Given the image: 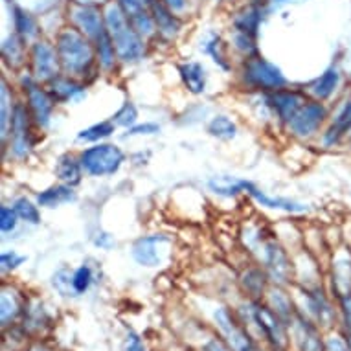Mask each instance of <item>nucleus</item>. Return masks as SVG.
<instances>
[{
	"mask_svg": "<svg viewBox=\"0 0 351 351\" xmlns=\"http://www.w3.org/2000/svg\"><path fill=\"white\" fill-rule=\"evenodd\" d=\"M105 24L109 29L110 39L114 45V50L121 61H136L144 56V43L140 39V34L134 29V26L129 23L125 13L121 8L110 6L105 15Z\"/></svg>",
	"mask_w": 351,
	"mask_h": 351,
	"instance_id": "1",
	"label": "nucleus"
},
{
	"mask_svg": "<svg viewBox=\"0 0 351 351\" xmlns=\"http://www.w3.org/2000/svg\"><path fill=\"white\" fill-rule=\"evenodd\" d=\"M58 56L70 74H85L93 64L94 53L88 40L77 29H64L58 37Z\"/></svg>",
	"mask_w": 351,
	"mask_h": 351,
	"instance_id": "2",
	"label": "nucleus"
},
{
	"mask_svg": "<svg viewBox=\"0 0 351 351\" xmlns=\"http://www.w3.org/2000/svg\"><path fill=\"white\" fill-rule=\"evenodd\" d=\"M121 162H123V153L120 147L112 144L94 145L90 149L83 151L81 155V166L93 177L114 175L120 169Z\"/></svg>",
	"mask_w": 351,
	"mask_h": 351,
	"instance_id": "3",
	"label": "nucleus"
},
{
	"mask_svg": "<svg viewBox=\"0 0 351 351\" xmlns=\"http://www.w3.org/2000/svg\"><path fill=\"white\" fill-rule=\"evenodd\" d=\"M245 77L252 85L263 86V88H282L287 83L282 70L263 58L248 59L245 64Z\"/></svg>",
	"mask_w": 351,
	"mask_h": 351,
	"instance_id": "4",
	"label": "nucleus"
},
{
	"mask_svg": "<svg viewBox=\"0 0 351 351\" xmlns=\"http://www.w3.org/2000/svg\"><path fill=\"white\" fill-rule=\"evenodd\" d=\"M326 116H328V110H326L322 104L307 101V104L302 105V109L294 114V118L289 123H291V129H293L294 134H298V136H311L313 133H317L318 127L322 125Z\"/></svg>",
	"mask_w": 351,
	"mask_h": 351,
	"instance_id": "5",
	"label": "nucleus"
},
{
	"mask_svg": "<svg viewBox=\"0 0 351 351\" xmlns=\"http://www.w3.org/2000/svg\"><path fill=\"white\" fill-rule=\"evenodd\" d=\"M215 322H217L221 333L225 335L226 342L230 344L232 350L258 351V348H256V344L252 342V339L248 337L247 331L237 326L236 320L230 317V313L226 311V309H217V311H215Z\"/></svg>",
	"mask_w": 351,
	"mask_h": 351,
	"instance_id": "6",
	"label": "nucleus"
},
{
	"mask_svg": "<svg viewBox=\"0 0 351 351\" xmlns=\"http://www.w3.org/2000/svg\"><path fill=\"white\" fill-rule=\"evenodd\" d=\"M118 6L140 35L153 34L155 21L151 15V0H118Z\"/></svg>",
	"mask_w": 351,
	"mask_h": 351,
	"instance_id": "7",
	"label": "nucleus"
},
{
	"mask_svg": "<svg viewBox=\"0 0 351 351\" xmlns=\"http://www.w3.org/2000/svg\"><path fill=\"white\" fill-rule=\"evenodd\" d=\"M169 243V237L164 234L140 237L133 247V258L144 267H158L162 263V247Z\"/></svg>",
	"mask_w": 351,
	"mask_h": 351,
	"instance_id": "8",
	"label": "nucleus"
},
{
	"mask_svg": "<svg viewBox=\"0 0 351 351\" xmlns=\"http://www.w3.org/2000/svg\"><path fill=\"white\" fill-rule=\"evenodd\" d=\"M250 317L256 324L261 333L265 335L267 339L271 340L272 346H276L278 350H283L285 348V331H283V326L280 322V318L274 315L272 311L261 307V305H252L250 309Z\"/></svg>",
	"mask_w": 351,
	"mask_h": 351,
	"instance_id": "9",
	"label": "nucleus"
},
{
	"mask_svg": "<svg viewBox=\"0 0 351 351\" xmlns=\"http://www.w3.org/2000/svg\"><path fill=\"white\" fill-rule=\"evenodd\" d=\"M74 21L75 24L80 26V29L86 37L98 40L104 34H107V24L101 19V13L96 6H90V4H77L74 8Z\"/></svg>",
	"mask_w": 351,
	"mask_h": 351,
	"instance_id": "10",
	"label": "nucleus"
},
{
	"mask_svg": "<svg viewBox=\"0 0 351 351\" xmlns=\"http://www.w3.org/2000/svg\"><path fill=\"white\" fill-rule=\"evenodd\" d=\"M32 59H34V72L35 77L40 81L53 80L58 74L59 56L56 53L48 43H35L32 50Z\"/></svg>",
	"mask_w": 351,
	"mask_h": 351,
	"instance_id": "11",
	"label": "nucleus"
},
{
	"mask_svg": "<svg viewBox=\"0 0 351 351\" xmlns=\"http://www.w3.org/2000/svg\"><path fill=\"white\" fill-rule=\"evenodd\" d=\"M24 85H26V90H28V101L35 120L40 127H47L50 123V116H52L53 99L29 80L24 81Z\"/></svg>",
	"mask_w": 351,
	"mask_h": 351,
	"instance_id": "12",
	"label": "nucleus"
},
{
	"mask_svg": "<svg viewBox=\"0 0 351 351\" xmlns=\"http://www.w3.org/2000/svg\"><path fill=\"white\" fill-rule=\"evenodd\" d=\"M12 147L17 156H26L29 151L28 120L23 105H15L12 114Z\"/></svg>",
	"mask_w": 351,
	"mask_h": 351,
	"instance_id": "13",
	"label": "nucleus"
},
{
	"mask_svg": "<svg viewBox=\"0 0 351 351\" xmlns=\"http://www.w3.org/2000/svg\"><path fill=\"white\" fill-rule=\"evenodd\" d=\"M151 15L155 21V26L158 28L164 37H175L180 29V21L171 13V10L162 4L158 0H151Z\"/></svg>",
	"mask_w": 351,
	"mask_h": 351,
	"instance_id": "14",
	"label": "nucleus"
},
{
	"mask_svg": "<svg viewBox=\"0 0 351 351\" xmlns=\"http://www.w3.org/2000/svg\"><path fill=\"white\" fill-rule=\"evenodd\" d=\"M245 191L250 193V195L256 199V201L261 204V206H267V208H272V210H283V212H289V213H300V212H305V206L304 204H300V202H294V201H289V199H282V197H271L263 193L261 190H258L252 182H245Z\"/></svg>",
	"mask_w": 351,
	"mask_h": 351,
	"instance_id": "15",
	"label": "nucleus"
},
{
	"mask_svg": "<svg viewBox=\"0 0 351 351\" xmlns=\"http://www.w3.org/2000/svg\"><path fill=\"white\" fill-rule=\"evenodd\" d=\"M351 131V101H346L342 105V109L339 110V114L335 116L333 123L328 129V133L324 134V142L326 145L339 144L344 134Z\"/></svg>",
	"mask_w": 351,
	"mask_h": 351,
	"instance_id": "16",
	"label": "nucleus"
},
{
	"mask_svg": "<svg viewBox=\"0 0 351 351\" xmlns=\"http://www.w3.org/2000/svg\"><path fill=\"white\" fill-rule=\"evenodd\" d=\"M271 105L276 109V112L280 114V118L285 121H291L294 118V114L302 109V98L298 94L294 93H274L269 98Z\"/></svg>",
	"mask_w": 351,
	"mask_h": 351,
	"instance_id": "17",
	"label": "nucleus"
},
{
	"mask_svg": "<svg viewBox=\"0 0 351 351\" xmlns=\"http://www.w3.org/2000/svg\"><path fill=\"white\" fill-rule=\"evenodd\" d=\"M180 77L184 81L186 88L193 94H202L204 93V86H206V74L202 69L201 63L190 61V63L180 64Z\"/></svg>",
	"mask_w": 351,
	"mask_h": 351,
	"instance_id": "18",
	"label": "nucleus"
},
{
	"mask_svg": "<svg viewBox=\"0 0 351 351\" xmlns=\"http://www.w3.org/2000/svg\"><path fill=\"white\" fill-rule=\"evenodd\" d=\"M265 259H267V267H269L272 278H274L276 282H285V278H287L289 274V261H287V256L283 254V250L278 247L276 243L267 245Z\"/></svg>",
	"mask_w": 351,
	"mask_h": 351,
	"instance_id": "19",
	"label": "nucleus"
},
{
	"mask_svg": "<svg viewBox=\"0 0 351 351\" xmlns=\"http://www.w3.org/2000/svg\"><path fill=\"white\" fill-rule=\"evenodd\" d=\"M50 94H52V99L69 101V99L80 98L83 94V86L77 85L75 81L69 80V77H56L50 83Z\"/></svg>",
	"mask_w": 351,
	"mask_h": 351,
	"instance_id": "20",
	"label": "nucleus"
},
{
	"mask_svg": "<svg viewBox=\"0 0 351 351\" xmlns=\"http://www.w3.org/2000/svg\"><path fill=\"white\" fill-rule=\"evenodd\" d=\"M81 164L75 160L74 156L70 155H63L59 158L58 167H56V173H58V177L63 180L64 184L69 186H75L81 182Z\"/></svg>",
	"mask_w": 351,
	"mask_h": 351,
	"instance_id": "21",
	"label": "nucleus"
},
{
	"mask_svg": "<svg viewBox=\"0 0 351 351\" xmlns=\"http://www.w3.org/2000/svg\"><path fill=\"white\" fill-rule=\"evenodd\" d=\"M40 206L47 208H56L59 204H64V202L75 201V193L72 191L69 184L66 186H56V188H50V190L43 191L39 197H37Z\"/></svg>",
	"mask_w": 351,
	"mask_h": 351,
	"instance_id": "22",
	"label": "nucleus"
},
{
	"mask_svg": "<svg viewBox=\"0 0 351 351\" xmlns=\"http://www.w3.org/2000/svg\"><path fill=\"white\" fill-rule=\"evenodd\" d=\"M245 182L247 180L236 179V177H213L208 180V188L217 195L234 197L245 191Z\"/></svg>",
	"mask_w": 351,
	"mask_h": 351,
	"instance_id": "23",
	"label": "nucleus"
},
{
	"mask_svg": "<svg viewBox=\"0 0 351 351\" xmlns=\"http://www.w3.org/2000/svg\"><path fill=\"white\" fill-rule=\"evenodd\" d=\"M333 285L339 296L351 294V259L342 258L335 263Z\"/></svg>",
	"mask_w": 351,
	"mask_h": 351,
	"instance_id": "24",
	"label": "nucleus"
},
{
	"mask_svg": "<svg viewBox=\"0 0 351 351\" xmlns=\"http://www.w3.org/2000/svg\"><path fill=\"white\" fill-rule=\"evenodd\" d=\"M340 83V74L337 69L326 70L313 85V94L317 96L318 99H328L331 94L337 90V86Z\"/></svg>",
	"mask_w": 351,
	"mask_h": 351,
	"instance_id": "25",
	"label": "nucleus"
},
{
	"mask_svg": "<svg viewBox=\"0 0 351 351\" xmlns=\"http://www.w3.org/2000/svg\"><path fill=\"white\" fill-rule=\"evenodd\" d=\"M296 337L304 351H322L317 331L311 328V324L305 322L304 318L296 320Z\"/></svg>",
	"mask_w": 351,
	"mask_h": 351,
	"instance_id": "26",
	"label": "nucleus"
},
{
	"mask_svg": "<svg viewBox=\"0 0 351 351\" xmlns=\"http://www.w3.org/2000/svg\"><path fill=\"white\" fill-rule=\"evenodd\" d=\"M259 23H261V12H259L258 8H247L236 19L237 34H245L254 37V35L258 34Z\"/></svg>",
	"mask_w": 351,
	"mask_h": 351,
	"instance_id": "27",
	"label": "nucleus"
},
{
	"mask_svg": "<svg viewBox=\"0 0 351 351\" xmlns=\"http://www.w3.org/2000/svg\"><path fill=\"white\" fill-rule=\"evenodd\" d=\"M208 133L219 140H232L236 136L237 127L230 118H226V116H215L208 123Z\"/></svg>",
	"mask_w": 351,
	"mask_h": 351,
	"instance_id": "28",
	"label": "nucleus"
},
{
	"mask_svg": "<svg viewBox=\"0 0 351 351\" xmlns=\"http://www.w3.org/2000/svg\"><path fill=\"white\" fill-rule=\"evenodd\" d=\"M13 21H15V29H17V34L21 35L23 40H29L37 34V26H35L34 19L23 10H19V8L13 10Z\"/></svg>",
	"mask_w": 351,
	"mask_h": 351,
	"instance_id": "29",
	"label": "nucleus"
},
{
	"mask_svg": "<svg viewBox=\"0 0 351 351\" xmlns=\"http://www.w3.org/2000/svg\"><path fill=\"white\" fill-rule=\"evenodd\" d=\"M309 307L315 313V317L318 318V322L324 324V326H329L331 318H333V311H331V307H329V304L322 296V293L309 294Z\"/></svg>",
	"mask_w": 351,
	"mask_h": 351,
	"instance_id": "30",
	"label": "nucleus"
},
{
	"mask_svg": "<svg viewBox=\"0 0 351 351\" xmlns=\"http://www.w3.org/2000/svg\"><path fill=\"white\" fill-rule=\"evenodd\" d=\"M112 133H114V125L109 123V121H101V123H96V125L88 127V129H83L77 134V138L85 140V142H98V140L110 136Z\"/></svg>",
	"mask_w": 351,
	"mask_h": 351,
	"instance_id": "31",
	"label": "nucleus"
},
{
	"mask_svg": "<svg viewBox=\"0 0 351 351\" xmlns=\"http://www.w3.org/2000/svg\"><path fill=\"white\" fill-rule=\"evenodd\" d=\"M0 307H2V326H8V322H12L13 318L19 315V309H21V304H19L17 296L13 293H2V298H0Z\"/></svg>",
	"mask_w": 351,
	"mask_h": 351,
	"instance_id": "32",
	"label": "nucleus"
},
{
	"mask_svg": "<svg viewBox=\"0 0 351 351\" xmlns=\"http://www.w3.org/2000/svg\"><path fill=\"white\" fill-rule=\"evenodd\" d=\"M13 210L17 212L19 217L24 219V221H28L32 225H39L40 223L39 210H37V206H34L28 199H19V201L15 202V208H13Z\"/></svg>",
	"mask_w": 351,
	"mask_h": 351,
	"instance_id": "33",
	"label": "nucleus"
},
{
	"mask_svg": "<svg viewBox=\"0 0 351 351\" xmlns=\"http://www.w3.org/2000/svg\"><path fill=\"white\" fill-rule=\"evenodd\" d=\"M136 118H138V110H136V107L133 104L127 101L114 114V123L121 127H133L136 123Z\"/></svg>",
	"mask_w": 351,
	"mask_h": 351,
	"instance_id": "34",
	"label": "nucleus"
},
{
	"mask_svg": "<svg viewBox=\"0 0 351 351\" xmlns=\"http://www.w3.org/2000/svg\"><path fill=\"white\" fill-rule=\"evenodd\" d=\"M72 282H74L75 294H83L85 291H88L90 283H93V271L86 265L80 267V269L72 274Z\"/></svg>",
	"mask_w": 351,
	"mask_h": 351,
	"instance_id": "35",
	"label": "nucleus"
},
{
	"mask_svg": "<svg viewBox=\"0 0 351 351\" xmlns=\"http://www.w3.org/2000/svg\"><path fill=\"white\" fill-rule=\"evenodd\" d=\"M21 40L17 39V35H13L10 39L4 40V45H2V52H4V58L8 61H13V63H21Z\"/></svg>",
	"mask_w": 351,
	"mask_h": 351,
	"instance_id": "36",
	"label": "nucleus"
},
{
	"mask_svg": "<svg viewBox=\"0 0 351 351\" xmlns=\"http://www.w3.org/2000/svg\"><path fill=\"white\" fill-rule=\"evenodd\" d=\"M53 287H58L59 293L64 294V296H69V294H75L72 276H70L66 271L58 272V274L53 276Z\"/></svg>",
	"mask_w": 351,
	"mask_h": 351,
	"instance_id": "37",
	"label": "nucleus"
},
{
	"mask_svg": "<svg viewBox=\"0 0 351 351\" xmlns=\"http://www.w3.org/2000/svg\"><path fill=\"white\" fill-rule=\"evenodd\" d=\"M204 50H206V52L212 56L215 63H219L221 66H223V69H226L225 56H223V52H221V50H223V43H221V39H219V37L212 35V37H210V43H206Z\"/></svg>",
	"mask_w": 351,
	"mask_h": 351,
	"instance_id": "38",
	"label": "nucleus"
},
{
	"mask_svg": "<svg viewBox=\"0 0 351 351\" xmlns=\"http://www.w3.org/2000/svg\"><path fill=\"white\" fill-rule=\"evenodd\" d=\"M0 228L2 232H12L15 226H17V212L12 210V208L2 206L0 208Z\"/></svg>",
	"mask_w": 351,
	"mask_h": 351,
	"instance_id": "39",
	"label": "nucleus"
},
{
	"mask_svg": "<svg viewBox=\"0 0 351 351\" xmlns=\"http://www.w3.org/2000/svg\"><path fill=\"white\" fill-rule=\"evenodd\" d=\"M26 258L24 256H19L15 252H4L2 258H0V263H2V269L4 271H12V269H17L19 265H23Z\"/></svg>",
	"mask_w": 351,
	"mask_h": 351,
	"instance_id": "40",
	"label": "nucleus"
},
{
	"mask_svg": "<svg viewBox=\"0 0 351 351\" xmlns=\"http://www.w3.org/2000/svg\"><path fill=\"white\" fill-rule=\"evenodd\" d=\"M0 116H2V138H6L8 120H10L12 116L8 114V88L4 81H2V110H0Z\"/></svg>",
	"mask_w": 351,
	"mask_h": 351,
	"instance_id": "41",
	"label": "nucleus"
},
{
	"mask_svg": "<svg viewBox=\"0 0 351 351\" xmlns=\"http://www.w3.org/2000/svg\"><path fill=\"white\" fill-rule=\"evenodd\" d=\"M123 351H147V350H145L144 342L140 340L138 335L131 331V333L127 335L125 346H123Z\"/></svg>",
	"mask_w": 351,
	"mask_h": 351,
	"instance_id": "42",
	"label": "nucleus"
},
{
	"mask_svg": "<svg viewBox=\"0 0 351 351\" xmlns=\"http://www.w3.org/2000/svg\"><path fill=\"white\" fill-rule=\"evenodd\" d=\"M236 45L239 50H245V52H254L256 50V47H254V37H250V35L237 34Z\"/></svg>",
	"mask_w": 351,
	"mask_h": 351,
	"instance_id": "43",
	"label": "nucleus"
},
{
	"mask_svg": "<svg viewBox=\"0 0 351 351\" xmlns=\"http://www.w3.org/2000/svg\"><path fill=\"white\" fill-rule=\"evenodd\" d=\"M160 131V127L156 123H144V125H136L133 129H129V134L134 136V134H155Z\"/></svg>",
	"mask_w": 351,
	"mask_h": 351,
	"instance_id": "44",
	"label": "nucleus"
},
{
	"mask_svg": "<svg viewBox=\"0 0 351 351\" xmlns=\"http://www.w3.org/2000/svg\"><path fill=\"white\" fill-rule=\"evenodd\" d=\"M342 300V311H344V320L348 329L351 331V294H346V296H340Z\"/></svg>",
	"mask_w": 351,
	"mask_h": 351,
	"instance_id": "45",
	"label": "nucleus"
},
{
	"mask_svg": "<svg viewBox=\"0 0 351 351\" xmlns=\"http://www.w3.org/2000/svg\"><path fill=\"white\" fill-rule=\"evenodd\" d=\"M326 351H350V348H348V342H342L340 339H329Z\"/></svg>",
	"mask_w": 351,
	"mask_h": 351,
	"instance_id": "46",
	"label": "nucleus"
},
{
	"mask_svg": "<svg viewBox=\"0 0 351 351\" xmlns=\"http://www.w3.org/2000/svg\"><path fill=\"white\" fill-rule=\"evenodd\" d=\"M164 4H166L171 12H182L188 4V0H162Z\"/></svg>",
	"mask_w": 351,
	"mask_h": 351,
	"instance_id": "47",
	"label": "nucleus"
},
{
	"mask_svg": "<svg viewBox=\"0 0 351 351\" xmlns=\"http://www.w3.org/2000/svg\"><path fill=\"white\" fill-rule=\"evenodd\" d=\"M94 243L101 248H109L112 247V237L109 234H101V237H94Z\"/></svg>",
	"mask_w": 351,
	"mask_h": 351,
	"instance_id": "48",
	"label": "nucleus"
},
{
	"mask_svg": "<svg viewBox=\"0 0 351 351\" xmlns=\"http://www.w3.org/2000/svg\"><path fill=\"white\" fill-rule=\"evenodd\" d=\"M204 351H228L225 346L221 344L219 340H210L206 346H204Z\"/></svg>",
	"mask_w": 351,
	"mask_h": 351,
	"instance_id": "49",
	"label": "nucleus"
},
{
	"mask_svg": "<svg viewBox=\"0 0 351 351\" xmlns=\"http://www.w3.org/2000/svg\"><path fill=\"white\" fill-rule=\"evenodd\" d=\"M274 4H285V2H289V0H272Z\"/></svg>",
	"mask_w": 351,
	"mask_h": 351,
	"instance_id": "50",
	"label": "nucleus"
},
{
	"mask_svg": "<svg viewBox=\"0 0 351 351\" xmlns=\"http://www.w3.org/2000/svg\"><path fill=\"white\" fill-rule=\"evenodd\" d=\"M348 348H350V351H351V331H350V335H348Z\"/></svg>",
	"mask_w": 351,
	"mask_h": 351,
	"instance_id": "51",
	"label": "nucleus"
}]
</instances>
